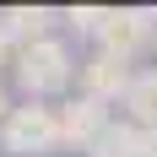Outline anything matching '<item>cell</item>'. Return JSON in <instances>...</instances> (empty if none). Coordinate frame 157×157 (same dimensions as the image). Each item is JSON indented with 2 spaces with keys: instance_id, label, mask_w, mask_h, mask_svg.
I'll use <instances>...</instances> for the list:
<instances>
[{
  "instance_id": "1",
  "label": "cell",
  "mask_w": 157,
  "mask_h": 157,
  "mask_svg": "<svg viewBox=\"0 0 157 157\" xmlns=\"http://www.w3.org/2000/svg\"><path fill=\"white\" fill-rule=\"evenodd\" d=\"M76 71H81V65H76V54H71L65 38H44V44L16 49V65H11L22 98H33V103H49L54 92H65Z\"/></svg>"
},
{
  "instance_id": "2",
  "label": "cell",
  "mask_w": 157,
  "mask_h": 157,
  "mask_svg": "<svg viewBox=\"0 0 157 157\" xmlns=\"http://www.w3.org/2000/svg\"><path fill=\"white\" fill-rule=\"evenodd\" d=\"M60 141V103H33L22 98L11 114H6V125H0V152L6 157H49Z\"/></svg>"
},
{
  "instance_id": "3",
  "label": "cell",
  "mask_w": 157,
  "mask_h": 157,
  "mask_svg": "<svg viewBox=\"0 0 157 157\" xmlns=\"http://www.w3.org/2000/svg\"><path fill=\"white\" fill-rule=\"evenodd\" d=\"M152 38H157V11H146V6H114L103 33H98V49L114 54V60H136Z\"/></svg>"
},
{
  "instance_id": "4",
  "label": "cell",
  "mask_w": 157,
  "mask_h": 157,
  "mask_svg": "<svg viewBox=\"0 0 157 157\" xmlns=\"http://www.w3.org/2000/svg\"><path fill=\"white\" fill-rule=\"evenodd\" d=\"M109 125H114L109 103H98V98H87V92H76V98L60 103V141L71 146V152H92L98 136H103Z\"/></svg>"
},
{
  "instance_id": "5",
  "label": "cell",
  "mask_w": 157,
  "mask_h": 157,
  "mask_svg": "<svg viewBox=\"0 0 157 157\" xmlns=\"http://www.w3.org/2000/svg\"><path fill=\"white\" fill-rule=\"evenodd\" d=\"M76 81H81V92L98 98V103H125L130 81H136V65H130V60H114V54H103V49H92V54L81 60Z\"/></svg>"
},
{
  "instance_id": "6",
  "label": "cell",
  "mask_w": 157,
  "mask_h": 157,
  "mask_svg": "<svg viewBox=\"0 0 157 157\" xmlns=\"http://www.w3.org/2000/svg\"><path fill=\"white\" fill-rule=\"evenodd\" d=\"M0 27H6V38H11L16 49H27V44H44V38H54V11L49 6H6L0 11Z\"/></svg>"
},
{
  "instance_id": "7",
  "label": "cell",
  "mask_w": 157,
  "mask_h": 157,
  "mask_svg": "<svg viewBox=\"0 0 157 157\" xmlns=\"http://www.w3.org/2000/svg\"><path fill=\"white\" fill-rule=\"evenodd\" d=\"M125 119L130 125H157V65H146V71H136V81H130V92H125Z\"/></svg>"
},
{
  "instance_id": "8",
  "label": "cell",
  "mask_w": 157,
  "mask_h": 157,
  "mask_svg": "<svg viewBox=\"0 0 157 157\" xmlns=\"http://www.w3.org/2000/svg\"><path fill=\"white\" fill-rule=\"evenodd\" d=\"M87 157H141V125H130L125 114H119V119L98 136V146Z\"/></svg>"
},
{
  "instance_id": "9",
  "label": "cell",
  "mask_w": 157,
  "mask_h": 157,
  "mask_svg": "<svg viewBox=\"0 0 157 157\" xmlns=\"http://www.w3.org/2000/svg\"><path fill=\"white\" fill-rule=\"evenodd\" d=\"M109 11H114V6H71V11H65V22H71V33H76V38H98V33H103V22H109Z\"/></svg>"
},
{
  "instance_id": "10",
  "label": "cell",
  "mask_w": 157,
  "mask_h": 157,
  "mask_svg": "<svg viewBox=\"0 0 157 157\" xmlns=\"http://www.w3.org/2000/svg\"><path fill=\"white\" fill-rule=\"evenodd\" d=\"M141 157H157V125L141 130Z\"/></svg>"
},
{
  "instance_id": "11",
  "label": "cell",
  "mask_w": 157,
  "mask_h": 157,
  "mask_svg": "<svg viewBox=\"0 0 157 157\" xmlns=\"http://www.w3.org/2000/svg\"><path fill=\"white\" fill-rule=\"evenodd\" d=\"M0 65H16V44L6 38V27H0Z\"/></svg>"
},
{
  "instance_id": "12",
  "label": "cell",
  "mask_w": 157,
  "mask_h": 157,
  "mask_svg": "<svg viewBox=\"0 0 157 157\" xmlns=\"http://www.w3.org/2000/svg\"><path fill=\"white\" fill-rule=\"evenodd\" d=\"M16 103H11V92H6V81H0V125H6V114H11Z\"/></svg>"
},
{
  "instance_id": "13",
  "label": "cell",
  "mask_w": 157,
  "mask_h": 157,
  "mask_svg": "<svg viewBox=\"0 0 157 157\" xmlns=\"http://www.w3.org/2000/svg\"><path fill=\"white\" fill-rule=\"evenodd\" d=\"M152 44H157V38H152Z\"/></svg>"
}]
</instances>
